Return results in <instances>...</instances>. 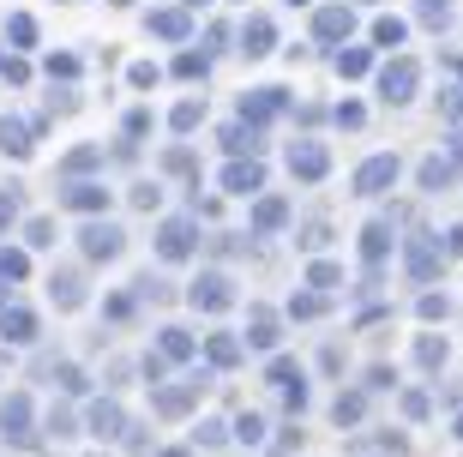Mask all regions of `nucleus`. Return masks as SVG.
Here are the masks:
<instances>
[{"instance_id":"obj_30","label":"nucleus","mask_w":463,"mask_h":457,"mask_svg":"<svg viewBox=\"0 0 463 457\" xmlns=\"http://www.w3.org/2000/svg\"><path fill=\"white\" fill-rule=\"evenodd\" d=\"M145 379H151V386H163V379H169V356H163V349H151V356H145Z\"/></svg>"},{"instance_id":"obj_17","label":"nucleus","mask_w":463,"mask_h":457,"mask_svg":"<svg viewBox=\"0 0 463 457\" xmlns=\"http://www.w3.org/2000/svg\"><path fill=\"white\" fill-rule=\"evenodd\" d=\"M283 223H289V205H283V199H259L253 229H283Z\"/></svg>"},{"instance_id":"obj_31","label":"nucleus","mask_w":463,"mask_h":457,"mask_svg":"<svg viewBox=\"0 0 463 457\" xmlns=\"http://www.w3.org/2000/svg\"><path fill=\"white\" fill-rule=\"evenodd\" d=\"M103 319H133V295H109V301H103Z\"/></svg>"},{"instance_id":"obj_20","label":"nucleus","mask_w":463,"mask_h":457,"mask_svg":"<svg viewBox=\"0 0 463 457\" xmlns=\"http://www.w3.org/2000/svg\"><path fill=\"white\" fill-rule=\"evenodd\" d=\"M103 199H109L103 186H72V193H67V205H72V211H103Z\"/></svg>"},{"instance_id":"obj_6","label":"nucleus","mask_w":463,"mask_h":457,"mask_svg":"<svg viewBox=\"0 0 463 457\" xmlns=\"http://www.w3.org/2000/svg\"><path fill=\"white\" fill-rule=\"evenodd\" d=\"M120 247H127V235H120L115 223H85V235H79V253L85 259H115Z\"/></svg>"},{"instance_id":"obj_27","label":"nucleus","mask_w":463,"mask_h":457,"mask_svg":"<svg viewBox=\"0 0 463 457\" xmlns=\"http://www.w3.org/2000/svg\"><path fill=\"white\" fill-rule=\"evenodd\" d=\"M235 440L259 445V440H265V415H241V422H235Z\"/></svg>"},{"instance_id":"obj_26","label":"nucleus","mask_w":463,"mask_h":457,"mask_svg":"<svg viewBox=\"0 0 463 457\" xmlns=\"http://www.w3.org/2000/svg\"><path fill=\"white\" fill-rule=\"evenodd\" d=\"M54 379H61V391H72V397L85 391V367H72V361H61V367H54Z\"/></svg>"},{"instance_id":"obj_28","label":"nucleus","mask_w":463,"mask_h":457,"mask_svg":"<svg viewBox=\"0 0 463 457\" xmlns=\"http://www.w3.org/2000/svg\"><path fill=\"white\" fill-rule=\"evenodd\" d=\"M223 440H229L223 422H199V427H193V445H223Z\"/></svg>"},{"instance_id":"obj_34","label":"nucleus","mask_w":463,"mask_h":457,"mask_svg":"<svg viewBox=\"0 0 463 457\" xmlns=\"http://www.w3.org/2000/svg\"><path fill=\"white\" fill-rule=\"evenodd\" d=\"M120 445H127V452H145V427L133 422V427H127V433H120Z\"/></svg>"},{"instance_id":"obj_25","label":"nucleus","mask_w":463,"mask_h":457,"mask_svg":"<svg viewBox=\"0 0 463 457\" xmlns=\"http://www.w3.org/2000/svg\"><path fill=\"white\" fill-rule=\"evenodd\" d=\"M428 409H433L428 391H403V415H410V422H428Z\"/></svg>"},{"instance_id":"obj_23","label":"nucleus","mask_w":463,"mask_h":457,"mask_svg":"<svg viewBox=\"0 0 463 457\" xmlns=\"http://www.w3.org/2000/svg\"><path fill=\"white\" fill-rule=\"evenodd\" d=\"M265 379H271V386H295V379H301V361L277 356V361H271V373H265Z\"/></svg>"},{"instance_id":"obj_35","label":"nucleus","mask_w":463,"mask_h":457,"mask_svg":"<svg viewBox=\"0 0 463 457\" xmlns=\"http://www.w3.org/2000/svg\"><path fill=\"white\" fill-rule=\"evenodd\" d=\"M392 386V367H367V391H385Z\"/></svg>"},{"instance_id":"obj_1","label":"nucleus","mask_w":463,"mask_h":457,"mask_svg":"<svg viewBox=\"0 0 463 457\" xmlns=\"http://www.w3.org/2000/svg\"><path fill=\"white\" fill-rule=\"evenodd\" d=\"M403 265H410V277H415V283H433V277L446 271V241L415 235L410 247H403Z\"/></svg>"},{"instance_id":"obj_18","label":"nucleus","mask_w":463,"mask_h":457,"mask_svg":"<svg viewBox=\"0 0 463 457\" xmlns=\"http://www.w3.org/2000/svg\"><path fill=\"white\" fill-rule=\"evenodd\" d=\"M331 415H337V422H344V427H349V422H361V415H367V397H361V391H344Z\"/></svg>"},{"instance_id":"obj_19","label":"nucleus","mask_w":463,"mask_h":457,"mask_svg":"<svg viewBox=\"0 0 463 457\" xmlns=\"http://www.w3.org/2000/svg\"><path fill=\"white\" fill-rule=\"evenodd\" d=\"M337 283H344V265H331V259H319L307 271V289H337Z\"/></svg>"},{"instance_id":"obj_24","label":"nucleus","mask_w":463,"mask_h":457,"mask_svg":"<svg viewBox=\"0 0 463 457\" xmlns=\"http://www.w3.org/2000/svg\"><path fill=\"white\" fill-rule=\"evenodd\" d=\"M289 313H295V319H319V313H326V295H295Z\"/></svg>"},{"instance_id":"obj_7","label":"nucleus","mask_w":463,"mask_h":457,"mask_svg":"<svg viewBox=\"0 0 463 457\" xmlns=\"http://www.w3.org/2000/svg\"><path fill=\"white\" fill-rule=\"evenodd\" d=\"M85 427H90V433H103V440H120L133 422H127V409H120L115 397H97V404L85 409Z\"/></svg>"},{"instance_id":"obj_9","label":"nucleus","mask_w":463,"mask_h":457,"mask_svg":"<svg viewBox=\"0 0 463 457\" xmlns=\"http://www.w3.org/2000/svg\"><path fill=\"white\" fill-rule=\"evenodd\" d=\"M0 338L6 343H36V313L31 307H6V313H0Z\"/></svg>"},{"instance_id":"obj_16","label":"nucleus","mask_w":463,"mask_h":457,"mask_svg":"<svg viewBox=\"0 0 463 457\" xmlns=\"http://www.w3.org/2000/svg\"><path fill=\"white\" fill-rule=\"evenodd\" d=\"M0 277H6V283H24V277H31V253H18V247H0Z\"/></svg>"},{"instance_id":"obj_39","label":"nucleus","mask_w":463,"mask_h":457,"mask_svg":"<svg viewBox=\"0 0 463 457\" xmlns=\"http://www.w3.org/2000/svg\"><path fill=\"white\" fill-rule=\"evenodd\" d=\"M451 433H458V440H463V409H458V422H451Z\"/></svg>"},{"instance_id":"obj_38","label":"nucleus","mask_w":463,"mask_h":457,"mask_svg":"<svg viewBox=\"0 0 463 457\" xmlns=\"http://www.w3.org/2000/svg\"><path fill=\"white\" fill-rule=\"evenodd\" d=\"M446 253H463V229H451V241H446Z\"/></svg>"},{"instance_id":"obj_5","label":"nucleus","mask_w":463,"mask_h":457,"mask_svg":"<svg viewBox=\"0 0 463 457\" xmlns=\"http://www.w3.org/2000/svg\"><path fill=\"white\" fill-rule=\"evenodd\" d=\"M187 301L199 307V313H223V307L235 301V289H229V277H223V271H205L199 283L187 289Z\"/></svg>"},{"instance_id":"obj_37","label":"nucleus","mask_w":463,"mask_h":457,"mask_svg":"<svg viewBox=\"0 0 463 457\" xmlns=\"http://www.w3.org/2000/svg\"><path fill=\"white\" fill-rule=\"evenodd\" d=\"M0 151H24L18 145V127H0Z\"/></svg>"},{"instance_id":"obj_29","label":"nucleus","mask_w":463,"mask_h":457,"mask_svg":"<svg viewBox=\"0 0 463 457\" xmlns=\"http://www.w3.org/2000/svg\"><path fill=\"white\" fill-rule=\"evenodd\" d=\"M295 175H307V181H313V175H326V157H319V151H295Z\"/></svg>"},{"instance_id":"obj_32","label":"nucleus","mask_w":463,"mask_h":457,"mask_svg":"<svg viewBox=\"0 0 463 457\" xmlns=\"http://www.w3.org/2000/svg\"><path fill=\"white\" fill-rule=\"evenodd\" d=\"M415 313H421V319H446V295H421Z\"/></svg>"},{"instance_id":"obj_22","label":"nucleus","mask_w":463,"mask_h":457,"mask_svg":"<svg viewBox=\"0 0 463 457\" xmlns=\"http://www.w3.org/2000/svg\"><path fill=\"white\" fill-rule=\"evenodd\" d=\"M49 433H61V440H72V433H79V415H72L67 404H54V409H49Z\"/></svg>"},{"instance_id":"obj_14","label":"nucleus","mask_w":463,"mask_h":457,"mask_svg":"<svg viewBox=\"0 0 463 457\" xmlns=\"http://www.w3.org/2000/svg\"><path fill=\"white\" fill-rule=\"evenodd\" d=\"M156 349H163V356H169V361H193V331H181V325H169Z\"/></svg>"},{"instance_id":"obj_13","label":"nucleus","mask_w":463,"mask_h":457,"mask_svg":"<svg viewBox=\"0 0 463 457\" xmlns=\"http://www.w3.org/2000/svg\"><path fill=\"white\" fill-rule=\"evenodd\" d=\"M385 253H392V229H385V223H373V229L361 235V259H367V265H379Z\"/></svg>"},{"instance_id":"obj_2","label":"nucleus","mask_w":463,"mask_h":457,"mask_svg":"<svg viewBox=\"0 0 463 457\" xmlns=\"http://www.w3.org/2000/svg\"><path fill=\"white\" fill-rule=\"evenodd\" d=\"M0 440L24 445V452L36 445V433H31V397H24V391H13V397L0 404Z\"/></svg>"},{"instance_id":"obj_8","label":"nucleus","mask_w":463,"mask_h":457,"mask_svg":"<svg viewBox=\"0 0 463 457\" xmlns=\"http://www.w3.org/2000/svg\"><path fill=\"white\" fill-rule=\"evenodd\" d=\"M247 343H253V349H277V343H283V319H277L271 307H253V313H247Z\"/></svg>"},{"instance_id":"obj_15","label":"nucleus","mask_w":463,"mask_h":457,"mask_svg":"<svg viewBox=\"0 0 463 457\" xmlns=\"http://www.w3.org/2000/svg\"><path fill=\"white\" fill-rule=\"evenodd\" d=\"M259 181H265V175H259V163H235V169L223 175L229 193H259Z\"/></svg>"},{"instance_id":"obj_4","label":"nucleus","mask_w":463,"mask_h":457,"mask_svg":"<svg viewBox=\"0 0 463 457\" xmlns=\"http://www.w3.org/2000/svg\"><path fill=\"white\" fill-rule=\"evenodd\" d=\"M193 247H199V235H193V223H163L156 229V259H169V265H181V259H193Z\"/></svg>"},{"instance_id":"obj_40","label":"nucleus","mask_w":463,"mask_h":457,"mask_svg":"<svg viewBox=\"0 0 463 457\" xmlns=\"http://www.w3.org/2000/svg\"><path fill=\"white\" fill-rule=\"evenodd\" d=\"M271 457H289V452H271Z\"/></svg>"},{"instance_id":"obj_3","label":"nucleus","mask_w":463,"mask_h":457,"mask_svg":"<svg viewBox=\"0 0 463 457\" xmlns=\"http://www.w3.org/2000/svg\"><path fill=\"white\" fill-rule=\"evenodd\" d=\"M205 386H211V373L181 379V386H163V391H156V415H169V422H175V415H187V409L199 404V391H205Z\"/></svg>"},{"instance_id":"obj_10","label":"nucleus","mask_w":463,"mask_h":457,"mask_svg":"<svg viewBox=\"0 0 463 457\" xmlns=\"http://www.w3.org/2000/svg\"><path fill=\"white\" fill-rule=\"evenodd\" d=\"M49 295H54V307H67V313H72V307H85V277H79V271H54Z\"/></svg>"},{"instance_id":"obj_11","label":"nucleus","mask_w":463,"mask_h":457,"mask_svg":"<svg viewBox=\"0 0 463 457\" xmlns=\"http://www.w3.org/2000/svg\"><path fill=\"white\" fill-rule=\"evenodd\" d=\"M392 181H397V163H392V157H379V163H367V169L355 175V186H361V193H385Z\"/></svg>"},{"instance_id":"obj_36","label":"nucleus","mask_w":463,"mask_h":457,"mask_svg":"<svg viewBox=\"0 0 463 457\" xmlns=\"http://www.w3.org/2000/svg\"><path fill=\"white\" fill-rule=\"evenodd\" d=\"M13 217H18V199H13V193H0V229H6Z\"/></svg>"},{"instance_id":"obj_33","label":"nucleus","mask_w":463,"mask_h":457,"mask_svg":"<svg viewBox=\"0 0 463 457\" xmlns=\"http://www.w3.org/2000/svg\"><path fill=\"white\" fill-rule=\"evenodd\" d=\"M49 241H54V223L36 217V223H31V247H49Z\"/></svg>"},{"instance_id":"obj_12","label":"nucleus","mask_w":463,"mask_h":457,"mask_svg":"<svg viewBox=\"0 0 463 457\" xmlns=\"http://www.w3.org/2000/svg\"><path fill=\"white\" fill-rule=\"evenodd\" d=\"M205 356H211V367H235V361H241V343L229 338V331H211Z\"/></svg>"},{"instance_id":"obj_21","label":"nucleus","mask_w":463,"mask_h":457,"mask_svg":"<svg viewBox=\"0 0 463 457\" xmlns=\"http://www.w3.org/2000/svg\"><path fill=\"white\" fill-rule=\"evenodd\" d=\"M415 361L421 367H446V338H421L415 343Z\"/></svg>"}]
</instances>
